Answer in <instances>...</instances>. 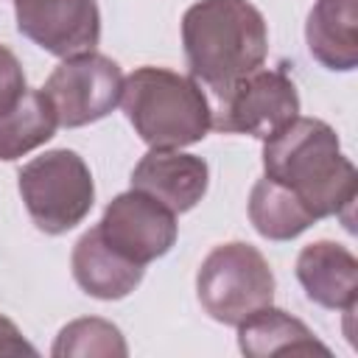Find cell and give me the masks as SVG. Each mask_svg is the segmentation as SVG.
<instances>
[{
    "label": "cell",
    "instance_id": "cell-14",
    "mask_svg": "<svg viewBox=\"0 0 358 358\" xmlns=\"http://www.w3.org/2000/svg\"><path fill=\"white\" fill-rule=\"evenodd\" d=\"M238 347L243 355H252V358L313 355V352L330 355V347H324L302 319L274 305L255 310L249 319L238 324Z\"/></svg>",
    "mask_w": 358,
    "mask_h": 358
},
{
    "label": "cell",
    "instance_id": "cell-7",
    "mask_svg": "<svg viewBox=\"0 0 358 358\" xmlns=\"http://www.w3.org/2000/svg\"><path fill=\"white\" fill-rule=\"evenodd\" d=\"M299 117V92L282 67H257L241 78L224 98L221 115L213 126L227 134H252L268 140Z\"/></svg>",
    "mask_w": 358,
    "mask_h": 358
},
{
    "label": "cell",
    "instance_id": "cell-11",
    "mask_svg": "<svg viewBox=\"0 0 358 358\" xmlns=\"http://www.w3.org/2000/svg\"><path fill=\"white\" fill-rule=\"evenodd\" d=\"M296 280L305 296L327 310H355L358 260L336 241H313L296 257Z\"/></svg>",
    "mask_w": 358,
    "mask_h": 358
},
{
    "label": "cell",
    "instance_id": "cell-1",
    "mask_svg": "<svg viewBox=\"0 0 358 358\" xmlns=\"http://www.w3.org/2000/svg\"><path fill=\"white\" fill-rule=\"evenodd\" d=\"M263 171L288 187L316 221L338 215L352 232L358 173L341 154L338 134L330 123L294 117L282 131L263 140Z\"/></svg>",
    "mask_w": 358,
    "mask_h": 358
},
{
    "label": "cell",
    "instance_id": "cell-13",
    "mask_svg": "<svg viewBox=\"0 0 358 358\" xmlns=\"http://www.w3.org/2000/svg\"><path fill=\"white\" fill-rule=\"evenodd\" d=\"M305 42L310 56L338 73L358 67V0H316L308 22Z\"/></svg>",
    "mask_w": 358,
    "mask_h": 358
},
{
    "label": "cell",
    "instance_id": "cell-15",
    "mask_svg": "<svg viewBox=\"0 0 358 358\" xmlns=\"http://www.w3.org/2000/svg\"><path fill=\"white\" fill-rule=\"evenodd\" d=\"M59 129V117L42 90H25L11 109L0 115V159L11 162L45 145Z\"/></svg>",
    "mask_w": 358,
    "mask_h": 358
},
{
    "label": "cell",
    "instance_id": "cell-19",
    "mask_svg": "<svg viewBox=\"0 0 358 358\" xmlns=\"http://www.w3.org/2000/svg\"><path fill=\"white\" fill-rule=\"evenodd\" d=\"M0 355H36V347L3 313H0Z\"/></svg>",
    "mask_w": 358,
    "mask_h": 358
},
{
    "label": "cell",
    "instance_id": "cell-10",
    "mask_svg": "<svg viewBox=\"0 0 358 358\" xmlns=\"http://www.w3.org/2000/svg\"><path fill=\"white\" fill-rule=\"evenodd\" d=\"M207 185V162L179 148H151L131 171V187L154 196L173 213L193 210L204 199Z\"/></svg>",
    "mask_w": 358,
    "mask_h": 358
},
{
    "label": "cell",
    "instance_id": "cell-12",
    "mask_svg": "<svg viewBox=\"0 0 358 358\" xmlns=\"http://www.w3.org/2000/svg\"><path fill=\"white\" fill-rule=\"evenodd\" d=\"M70 266H73V277L78 282V288L95 299H123L129 296L140 280H143V266L123 257L117 249H112L98 224L92 229H87L70 255Z\"/></svg>",
    "mask_w": 358,
    "mask_h": 358
},
{
    "label": "cell",
    "instance_id": "cell-4",
    "mask_svg": "<svg viewBox=\"0 0 358 358\" xmlns=\"http://www.w3.org/2000/svg\"><path fill=\"white\" fill-rule=\"evenodd\" d=\"M17 187L34 227L45 235L70 232L95 204L92 173L73 148H53L28 159L17 173Z\"/></svg>",
    "mask_w": 358,
    "mask_h": 358
},
{
    "label": "cell",
    "instance_id": "cell-18",
    "mask_svg": "<svg viewBox=\"0 0 358 358\" xmlns=\"http://www.w3.org/2000/svg\"><path fill=\"white\" fill-rule=\"evenodd\" d=\"M25 92V73L14 50L0 45V115L17 103V98Z\"/></svg>",
    "mask_w": 358,
    "mask_h": 358
},
{
    "label": "cell",
    "instance_id": "cell-8",
    "mask_svg": "<svg viewBox=\"0 0 358 358\" xmlns=\"http://www.w3.org/2000/svg\"><path fill=\"white\" fill-rule=\"evenodd\" d=\"M98 229L112 249H117L123 257L140 266L168 255L179 232L176 213L168 210L154 196L134 187L126 193H117L106 204L98 221Z\"/></svg>",
    "mask_w": 358,
    "mask_h": 358
},
{
    "label": "cell",
    "instance_id": "cell-16",
    "mask_svg": "<svg viewBox=\"0 0 358 358\" xmlns=\"http://www.w3.org/2000/svg\"><path fill=\"white\" fill-rule=\"evenodd\" d=\"M249 221L268 241H294L316 224L310 210L288 187L268 176L257 179L249 193Z\"/></svg>",
    "mask_w": 358,
    "mask_h": 358
},
{
    "label": "cell",
    "instance_id": "cell-17",
    "mask_svg": "<svg viewBox=\"0 0 358 358\" xmlns=\"http://www.w3.org/2000/svg\"><path fill=\"white\" fill-rule=\"evenodd\" d=\"M53 358H126L129 347L117 324L98 319V316H84L67 322L50 350Z\"/></svg>",
    "mask_w": 358,
    "mask_h": 358
},
{
    "label": "cell",
    "instance_id": "cell-2",
    "mask_svg": "<svg viewBox=\"0 0 358 358\" xmlns=\"http://www.w3.org/2000/svg\"><path fill=\"white\" fill-rule=\"evenodd\" d=\"M182 48L190 76L224 101L241 78L263 67L268 28L249 0H199L182 17Z\"/></svg>",
    "mask_w": 358,
    "mask_h": 358
},
{
    "label": "cell",
    "instance_id": "cell-6",
    "mask_svg": "<svg viewBox=\"0 0 358 358\" xmlns=\"http://www.w3.org/2000/svg\"><path fill=\"white\" fill-rule=\"evenodd\" d=\"M42 92L50 101L59 126L78 129L106 117L120 103L123 73L115 59L90 50L64 59L48 76Z\"/></svg>",
    "mask_w": 358,
    "mask_h": 358
},
{
    "label": "cell",
    "instance_id": "cell-3",
    "mask_svg": "<svg viewBox=\"0 0 358 358\" xmlns=\"http://www.w3.org/2000/svg\"><path fill=\"white\" fill-rule=\"evenodd\" d=\"M120 106L151 148H182L201 143L213 129V106L193 76L168 67H137L123 78Z\"/></svg>",
    "mask_w": 358,
    "mask_h": 358
},
{
    "label": "cell",
    "instance_id": "cell-5",
    "mask_svg": "<svg viewBox=\"0 0 358 358\" xmlns=\"http://www.w3.org/2000/svg\"><path fill=\"white\" fill-rule=\"evenodd\" d=\"M196 294L210 319L238 327L255 310L271 305L274 274L260 249L243 241H229L201 260Z\"/></svg>",
    "mask_w": 358,
    "mask_h": 358
},
{
    "label": "cell",
    "instance_id": "cell-9",
    "mask_svg": "<svg viewBox=\"0 0 358 358\" xmlns=\"http://www.w3.org/2000/svg\"><path fill=\"white\" fill-rule=\"evenodd\" d=\"M14 14L17 31L59 59L90 53L101 39L95 0H14Z\"/></svg>",
    "mask_w": 358,
    "mask_h": 358
}]
</instances>
